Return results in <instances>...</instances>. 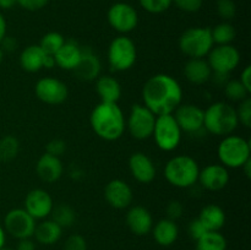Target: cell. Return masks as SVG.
Returning <instances> with one entry per match:
<instances>
[{"label": "cell", "mask_w": 251, "mask_h": 250, "mask_svg": "<svg viewBox=\"0 0 251 250\" xmlns=\"http://www.w3.org/2000/svg\"><path fill=\"white\" fill-rule=\"evenodd\" d=\"M4 229L16 239L33 237L36 220L25 208H12L5 215Z\"/></svg>", "instance_id": "12"}, {"label": "cell", "mask_w": 251, "mask_h": 250, "mask_svg": "<svg viewBox=\"0 0 251 250\" xmlns=\"http://www.w3.org/2000/svg\"><path fill=\"white\" fill-rule=\"evenodd\" d=\"M102 64L100 58L90 49H82V55L80 61L74 69L73 73L81 81H96L100 76Z\"/></svg>", "instance_id": "20"}, {"label": "cell", "mask_w": 251, "mask_h": 250, "mask_svg": "<svg viewBox=\"0 0 251 250\" xmlns=\"http://www.w3.org/2000/svg\"><path fill=\"white\" fill-rule=\"evenodd\" d=\"M227 240L220 232H207L196 240L195 250H226Z\"/></svg>", "instance_id": "29"}, {"label": "cell", "mask_w": 251, "mask_h": 250, "mask_svg": "<svg viewBox=\"0 0 251 250\" xmlns=\"http://www.w3.org/2000/svg\"><path fill=\"white\" fill-rule=\"evenodd\" d=\"M53 207V199L44 189H33L25 198L24 208L34 220H44L50 216Z\"/></svg>", "instance_id": "16"}, {"label": "cell", "mask_w": 251, "mask_h": 250, "mask_svg": "<svg viewBox=\"0 0 251 250\" xmlns=\"http://www.w3.org/2000/svg\"><path fill=\"white\" fill-rule=\"evenodd\" d=\"M142 100L154 115L173 114L183 102V88L173 76L157 74L145 82Z\"/></svg>", "instance_id": "1"}, {"label": "cell", "mask_w": 251, "mask_h": 250, "mask_svg": "<svg viewBox=\"0 0 251 250\" xmlns=\"http://www.w3.org/2000/svg\"><path fill=\"white\" fill-rule=\"evenodd\" d=\"M156 118L146 105L134 104L130 108L129 117L126 120V129L130 135L136 140H147L153 134Z\"/></svg>", "instance_id": "9"}, {"label": "cell", "mask_w": 251, "mask_h": 250, "mask_svg": "<svg viewBox=\"0 0 251 250\" xmlns=\"http://www.w3.org/2000/svg\"><path fill=\"white\" fill-rule=\"evenodd\" d=\"M129 171L132 178L141 184H149L153 181L157 174L153 161L144 152H135L130 156Z\"/></svg>", "instance_id": "18"}, {"label": "cell", "mask_w": 251, "mask_h": 250, "mask_svg": "<svg viewBox=\"0 0 251 250\" xmlns=\"http://www.w3.org/2000/svg\"><path fill=\"white\" fill-rule=\"evenodd\" d=\"M5 238H6V237H5V229L1 227V225H0V249L4 247Z\"/></svg>", "instance_id": "50"}, {"label": "cell", "mask_w": 251, "mask_h": 250, "mask_svg": "<svg viewBox=\"0 0 251 250\" xmlns=\"http://www.w3.org/2000/svg\"><path fill=\"white\" fill-rule=\"evenodd\" d=\"M184 76L193 85L201 86L211 80L212 70L206 59H189L184 65Z\"/></svg>", "instance_id": "22"}, {"label": "cell", "mask_w": 251, "mask_h": 250, "mask_svg": "<svg viewBox=\"0 0 251 250\" xmlns=\"http://www.w3.org/2000/svg\"><path fill=\"white\" fill-rule=\"evenodd\" d=\"M203 114L202 108L196 104H180L173 112L180 130L188 134H198L203 129Z\"/></svg>", "instance_id": "14"}, {"label": "cell", "mask_w": 251, "mask_h": 250, "mask_svg": "<svg viewBox=\"0 0 251 250\" xmlns=\"http://www.w3.org/2000/svg\"><path fill=\"white\" fill-rule=\"evenodd\" d=\"M242 171L244 172V174L247 175L248 179L251 178V158L249 159V161H247L244 164H243Z\"/></svg>", "instance_id": "49"}, {"label": "cell", "mask_w": 251, "mask_h": 250, "mask_svg": "<svg viewBox=\"0 0 251 250\" xmlns=\"http://www.w3.org/2000/svg\"><path fill=\"white\" fill-rule=\"evenodd\" d=\"M63 234V228L56 225L53 220H43L36 225L33 235L36 240L43 245L55 244Z\"/></svg>", "instance_id": "28"}, {"label": "cell", "mask_w": 251, "mask_h": 250, "mask_svg": "<svg viewBox=\"0 0 251 250\" xmlns=\"http://www.w3.org/2000/svg\"><path fill=\"white\" fill-rule=\"evenodd\" d=\"M64 250H87V242L81 234H73L64 243Z\"/></svg>", "instance_id": "39"}, {"label": "cell", "mask_w": 251, "mask_h": 250, "mask_svg": "<svg viewBox=\"0 0 251 250\" xmlns=\"http://www.w3.org/2000/svg\"><path fill=\"white\" fill-rule=\"evenodd\" d=\"M181 136L183 131L174 119L173 114L157 115L152 137L161 151L172 152L178 149Z\"/></svg>", "instance_id": "8"}, {"label": "cell", "mask_w": 251, "mask_h": 250, "mask_svg": "<svg viewBox=\"0 0 251 250\" xmlns=\"http://www.w3.org/2000/svg\"><path fill=\"white\" fill-rule=\"evenodd\" d=\"M66 142L61 139H53L46 145V152L51 156L60 157L65 153Z\"/></svg>", "instance_id": "40"}, {"label": "cell", "mask_w": 251, "mask_h": 250, "mask_svg": "<svg viewBox=\"0 0 251 250\" xmlns=\"http://www.w3.org/2000/svg\"><path fill=\"white\" fill-rule=\"evenodd\" d=\"M90 124L104 141H117L126 130V119L118 103H98L91 112Z\"/></svg>", "instance_id": "2"}, {"label": "cell", "mask_w": 251, "mask_h": 250, "mask_svg": "<svg viewBox=\"0 0 251 250\" xmlns=\"http://www.w3.org/2000/svg\"><path fill=\"white\" fill-rule=\"evenodd\" d=\"M179 49L189 59L205 58L215 46L208 27H190L179 37Z\"/></svg>", "instance_id": "6"}, {"label": "cell", "mask_w": 251, "mask_h": 250, "mask_svg": "<svg viewBox=\"0 0 251 250\" xmlns=\"http://www.w3.org/2000/svg\"><path fill=\"white\" fill-rule=\"evenodd\" d=\"M6 28H7L6 20H5V17L0 14V42H1L2 38L6 36Z\"/></svg>", "instance_id": "47"}, {"label": "cell", "mask_w": 251, "mask_h": 250, "mask_svg": "<svg viewBox=\"0 0 251 250\" xmlns=\"http://www.w3.org/2000/svg\"><path fill=\"white\" fill-rule=\"evenodd\" d=\"M126 225L134 234L146 235L152 230L153 218L144 206H132L126 213Z\"/></svg>", "instance_id": "21"}, {"label": "cell", "mask_w": 251, "mask_h": 250, "mask_svg": "<svg viewBox=\"0 0 251 250\" xmlns=\"http://www.w3.org/2000/svg\"><path fill=\"white\" fill-rule=\"evenodd\" d=\"M184 213V206L180 201L173 200L167 205L166 207V215L167 218L172 221H176L183 216Z\"/></svg>", "instance_id": "41"}, {"label": "cell", "mask_w": 251, "mask_h": 250, "mask_svg": "<svg viewBox=\"0 0 251 250\" xmlns=\"http://www.w3.org/2000/svg\"><path fill=\"white\" fill-rule=\"evenodd\" d=\"M0 250H14V249H11V248H5V247H2Z\"/></svg>", "instance_id": "52"}, {"label": "cell", "mask_w": 251, "mask_h": 250, "mask_svg": "<svg viewBox=\"0 0 251 250\" xmlns=\"http://www.w3.org/2000/svg\"><path fill=\"white\" fill-rule=\"evenodd\" d=\"M223 90H225L228 100H233V102H242L245 98L250 97L249 91L237 78H229L228 82L225 85V87H223Z\"/></svg>", "instance_id": "34"}, {"label": "cell", "mask_w": 251, "mask_h": 250, "mask_svg": "<svg viewBox=\"0 0 251 250\" xmlns=\"http://www.w3.org/2000/svg\"><path fill=\"white\" fill-rule=\"evenodd\" d=\"M145 11L150 14H162L166 12L173 4V0H139Z\"/></svg>", "instance_id": "35"}, {"label": "cell", "mask_w": 251, "mask_h": 250, "mask_svg": "<svg viewBox=\"0 0 251 250\" xmlns=\"http://www.w3.org/2000/svg\"><path fill=\"white\" fill-rule=\"evenodd\" d=\"M203 129L216 136H228L239 125L237 110L227 102H215L203 110Z\"/></svg>", "instance_id": "3"}, {"label": "cell", "mask_w": 251, "mask_h": 250, "mask_svg": "<svg viewBox=\"0 0 251 250\" xmlns=\"http://www.w3.org/2000/svg\"><path fill=\"white\" fill-rule=\"evenodd\" d=\"M16 250H36V244H34V242L31 238L20 239Z\"/></svg>", "instance_id": "46"}, {"label": "cell", "mask_w": 251, "mask_h": 250, "mask_svg": "<svg viewBox=\"0 0 251 250\" xmlns=\"http://www.w3.org/2000/svg\"><path fill=\"white\" fill-rule=\"evenodd\" d=\"M96 92L100 102L118 103L122 97V86L113 76L100 75L96 80Z\"/></svg>", "instance_id": "24"}, {"label": "cell", "mask_w": 251, "mask_h": 250, "mask_svg": "<svg viewBox=\"0 0 251 250\" xmlns=\"http://www.w3.org/2000/svg\"><path fill=\"white\" fill-rule=\"evenodd\" d=\"M20 142L12 135H5L0 139V161L11 162L19 156Z\"/></svg>", "instance_id": "32"}, {"label": "cell", "mask_w": 251, "mask_h": 250, "mask_svg": "<svg viewBox=\"0 0 251 250\" xmlns=\"http://www.w3.org/2000/svg\"><path fill=\"white\" fill-rule=\"evenodd\" d=\"M36 97L48 105H60L68 100L69 90L65 82L55 77H43L34 86Z\"/></svg>", "instance_id": "13"}, {"label": "cell", "mask_w": 251, "mask_h": 250, "mask_svg": "<svg viewBox=\"0 0 251 250\" xmlns=\"http://www.w3.org/2000/svg\"><path fill=\"white\" fill-rule=\"evenodd\" d=\"M211 34L216 46H225V44H232L237 36V31L232 24L225 21L211 28Z\"/></svg>", "instance_id": "30"}, {"label": "cell", "mask_w": 251, "mask_h": 250, "mask_svg": "<svg viewBox=\"0 0 251 250\" xmlns=\"http://www.w3.org/2000/svg\"><path fill=\"white\" fill-rule=\"evenodd\" d=\"M17 5L16 0H0V9L2 10H10Z\"/></svg>", "instance_id": "48"}, {"label": "cell", "mask_w": 251, "mask_h": 250, "mask_svg": "<svg viewBox=\"0 0 251 250\" xmlns=\"http://www.w3.org/2000/svg\"><path fill=\"white\" fill-rule=\"evenodd\" d=\"M152 233H153V238L157 244L162 247H169L178 239L179 228L176 221L163 218L152 227Z\"/></svg>", "instance_id": "27"}, {"label": "cell", "mask_w": 251, "mask_h": 250, "mask_svg": "<svg viewBox=\"0 0 251 250\" xmlns=\"http://www.w3.org/2000/svg\"><path fill=\"white\" fill-rule=\"evenodd\" d=\"M36 173L42 181L53 184L61 178L64 173V166L60 157L43 153L36 163Z\"/></svg>", "instance_id": "19"}, {"label": "cell", "mask_w": 251, "mask_h": 250, "mask_svg": "<svg viewBox=\"0 0 251 250\" xmlns=\"http://www.w3.org/2000/svg\"><path fill=\"white\" fill-rule=\"evenodd\" d=\"M48 54L42 50L38 44L26 47L20 54V65L27 73H38L44 69Z\"/></svg>", "instance_id": "25"}, {"label": "cell", "mask_w": 251, "mask_h": 250, "mask_svg": "<svg viewBox=\"0 0 251 250\" xmlns=\"http://www.w3.org/2000/svg\"><path fill=\"white\" fill-rule=\"evenodd\" d=\"M217 14L222 20L229 21L237 15V5L233 0H217Z\"/></svg>", "instance_id": "37"}, {"label": "cell", "mask_w": 251, "mask_h": 250, "mask_svg": "<svg viewBox=\"0 0 251 250\" xmlns=\"http://www.w3.org/2000/svg\"><path fill=\"white\" fill-rule=\"evenodd\" d=\"M217 156L226 168H242L243 164L251 158L250 141L233 134L225 136L217 147Z\"/></svg>", "instance_id": "5"}, {"label": "cell", "mask_w": 251, "mask_h": 250, "mask_svg": "<svg viewBox=\"0 0 251 250\" xmlns=\"http://www.w3.org/2000/svg\"><path fill=\"white\" fill-rule=\"evenodd\" d=\"M198 218L208 232H220L226 225L225 210L215 203H210L202 207Z\"/></svg>", "instance_id": "26"}, {"label": "cell", "mask_w": 251, "mask_h": 250, "mask_svg": "<svg viewBox=\"0 0 251 250\" xmlns=\"http://www.w3.org/2000/svg\"><path fill=\"white\" fill-rule=\"evenodd\" d=\"M17 5L27 11H38L48 5L49 0H16Z\"/></svg>", "instance_id": "43"}, {"label": "cell", "mask_w": 251, "mask_h": 250, "mask_svg": "<svg viewBox=\"0 0 251 250\" xmlns=\"http://www.w3.org/2000/svg\"><path fill=\"white\" fill-rule=\"evenodd\" d=\"M208 230L206 229L205 225L201 223V221L199 218H195V220L191 221L188 225V233L190 235V238H193L194 240H198L202 237L203 234H206Z\"/></svg>", "instance_id": "42"}, {"label": "cell", "mask_w": 251, "mask_h": 250, "mask_svg": "<svg viewBox=\"0 0 251 250\" xmlns=\"http://www.w3.org/2000/svg\"><path fill=\"white\" fill-rule=\"evenodd\" d=\"M207 63L212 73L230 75L240 63V53L232 44L213 46L207 54Z\"/></svg>", "instance_id": "10"}, {"label": "cell", "mask_w": 251, "mask_h": 250, "mask_svg": "<svg viewBox=\"0 0 251 250\" xmlns=\"http://www.w3.org/2000/svg\"><path fill=\"white\" fill-rule=\"evenodd\" d=\"M64 43H65V38H64L63 34L53 31L44 34L38 46L41 47L44 53L54 56L56 54V51L63 47Z\"/></svg>", "instance_id": "33"}, {"label": "cell", "mask_w": 251, "mask_h": 250, "mask_svg": "<svg viewBox=\"0 0 251 250\" xmlns=\"http://www.w3.org/2000/svg\"><path fill=\"white\" fill-rule=\"evenodd\" d=\"M108 24L114 31L122 34L130 33L134 31L139 24V15L127 2H115L109 7L107 14Z\"/></svg>", "instance_id": "11"}, {"label": "cell", "mask_w": 251, "mask_h": 250, "mask_svg": "<svg viewBox=\"0 0 251 250\" xmlns=\"http://www.w3.org/2000/svg\"><path fill=\"white\" fill-rule=\"evenodd\" d=\"M107 55L110 70L115 73L127 71L136 63V46L131 38L122 34L110 42Z\"/></svg>", "instance_id": "7"}, {"label": "cell", "mask_w": 251, "mask_h": 250, "mask_svg": "<svg viewBox=\"0 0 251 250\" xmlns=\"http://www.w3.org/2000/svg\"><path fill=\"white\" fill-rule=\"evenodd\" d=\"M2 60H4V51H2L1 48H0V65H1Z\"/></svg>", "instance_id": "51"}, {"label": "cell", "mask_w": 251, "mask_h": 250, "mask_svg": "<svg viewBox=\"0 0 251 250\" xmlns=\"http://www.w3.org/2000/svg\"><path fill=\"white\" fill-rule=\"evenodd\" d=\"M200 167L199 163L188 154H179L169 159L164 167V178L179 189L193 188L198 183Z\"/></svg>", "instance_id": "4"}, {"label": "cell", "mask_w": 251, "mask_h": 250, "mask_svg": "<svg viewBox=\"0 0 251 250\" xmlns=\"http://www.w3.org/2000/svg\"><path fill=\"white\" fill-rule=\"evenodd\" d=\"M238 80H239L240 82H242V85L251 93V66L250 65L245 66V69L242 71L240 77L238 78Z\"/></svg>", "instance_id": "45"}, {"label": "cell", "mask_w": 251, "mask_h": 250, "mask_svg": "<svg viewBox=\"0 0 251 250\" xmlns=\"http://www.w3.org/2000/svg\"><path fill=\"white\" fill-rule=\"evenodd\" d=\"M237 110V117L239 124H242L243 126L250 127L251 126V98L248 97L244 100L239 102L238 108H235Z\"/></svg>", "instance_id": "36"}, {"label": "cell", "mask_w": 251, "mask_h": 250, "mask_svg": "<svg viewBox=\"0 0 251 250\" xmlns=\"http://www.w3.org/2000/svg\"><path fill=\"white\" fill-rule=\"evenodd\" d=\"M51 220L60 225L61 228H69L75 223L76 212L71 206L66 203H60V205L54 206L50 212Z\"/></svg>", "instance_id": "31"}, {"label": "cell", "mask_w": 251, "mask_h": 250, "mask_svg": "<svg viewBox=\"0 0 251 250\" xmlns=\"http://www.w3.org/2000/svg\"><path fill=\"white\" fill-rule=\"evenodd\" d=\"M173 4L181 11L194 14L202 7L203 0H173Z\"/></svg>", "instance_id": "38"}, {"label": "cell", "mask_w": 251, "mask_h": 250, "mask_svg": "<svg viewBox=\"0 0 251 250\" xmlns=\"http://www.w3.org/2000/svg\"><path fill=\"white\" fill-rule=\"evenodd\" d=\"M229 172L222 164H208L200 169L198 181L200 186L208 191L223 190L229 183Z\"/></svg>", "instance_id": "15"}, {"label": "cell", "mask_w": 251, "mask_h": 250, "mask_svg": "<svg viewBox=\"0 0 251 250\" xmlns=\"http://www.w3.org/2000/svg\"><path fill=\"white\" fill-rule=\"evenodd\" d=\"M104 199L113 208L124 210V208L130 207L134 194L126 181L122 179H113L105 185Z\"/></svg>", "instance_id": "17"}, {"label": "cell", "mask_w": 251, "mask_h": 250, "mask_svg": "<svg viewBox=\"0 0 251 250\" xmlns=\"http://www.w3.org/2000/svg\"><path fill=\"white\" fill-rule=\"evenodd\" d=\"M0 48L1 50L6 51V53H12V51L16 50L17 48V41L14 38V37H10V36H5L2 38V41L0 42Z\"/></svg>", "instance_id": "44"}, {"label": "cell", "mask_w": 251, "mask_h": 250, "mask_svg": "<svg viewBox=\"0 0 251 250\" xmlns=\"http://www.w3.org/2000/svg\"><path fill=\"white\" fill-rule=\"evenodd\" d=\"M82 49L76 42L65 41L60 49L54 55L55 65L66 71H73L80 61Z\"/></svg>", "instance_id": "23"}]
</instances>
